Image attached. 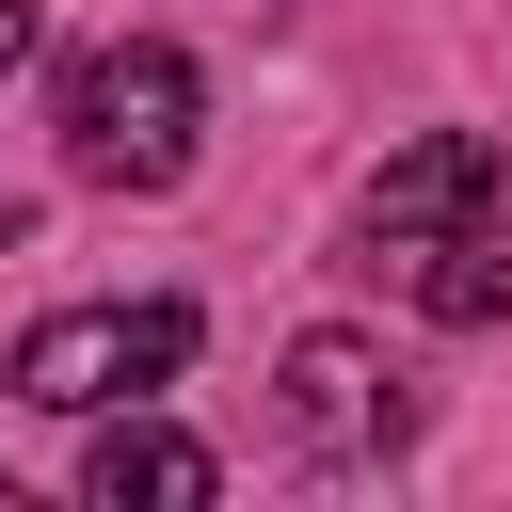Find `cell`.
Here are the masks:
<instances>
[{
  "instance_id": "cell-1",
  "label": "cell",
  "mask_w": 512,
  "mask_h": 512,
  "mask_svg": "<svg viewBox=\"0 0 512 512\" xmlns=\"http://www.w3.org/2000/svg\"><path fill=\"white\" fill-rule=\"evenodd\" d=\"M368 272H384L416 320H448V336L512 320V176H496L480 128H416V144L368 176Z\"/></svg>"
},
{
  "instance_id": "cell-2",
  "label": "cell",
  "mask_w": 512,
  "mask_h": 512,
  "mask_svg": "<svg viewBox=\"0 0 512 512\" xmlns=\"http://www.w3.org/2000/svg\"><path fill=\"white\" fill-rule=\"evenodd\" d=\"M192 144H208V80H192L176 32H112V48L64 64V176H96V192H176Z\"/></svg>"
},
{
  "instance_id": "cell-3",
  "label": "cell",
  "mask_w": 512,
  "mask_h": 512,
  "mask_svg": "<svg viewBox=\"0 0 512 512\" xmlns=\"http://www.w3.org/2000/svg\"><path fill=\"white\" fill-rule=\"evenodd\" d=\"M176 368H192V304H176V288H144V304H64V320L16 336V400H32V416H112V400H160Z\"/></svg>"
},
{
  "instance_id": "cell-4",
  "label": "cell",
  "mask_w": 512,
  "mask_h": 512,
  "mask_svg": "<svg viewBox=\"0 0 512 512\" xmlns=\"http://www.w3.org/2000/svg\"><path fill=\"white\" fill-rule=\"evenodd\" d=\"M288 432H304L320 464H384V448L416 432V384H400L368 336L320 320V336H288Z\"/></svg>"
},
{
  "instance_id": "cell-5",
  "label": "cell",
  "mask_w": 512,
  "mask_h": 512,
  "mask_svg": "<svg viewBox=\"0 0 512 512\" xmlns=\"http://www.w3.org/2000/svg\"><path fill=\"white\" fill-rule=\"evenodd\" d=\"M80 496H96V512H192V496H224V464H208L192 432H160L144 400H112V432H96Z\"/></svg>"
},
{
  "instance_id": "cell-6",
  "label": "cell",
  "mask_w": 512,
  "mask_h": 512,
  "mask_svg": "<svg viewBox=\"0 0 512 512\" xmlns=\"http://www.w3.org/2000/svg\"><path fill=\"white\" fill-rule=\"evenodd\" d=\"M16 48H32V0H0V80H16Z\"/></svg>"
},
{
  "instance_id": "cell-7",
  "label": "cell",
  "mask_w": 512,
  "mask_h": 512,
  "mask_svg": "<svg viewBox=\"0 0 512 512\" xmlns=\"http://www.w3.org/2000/svg\"><path fill=\"white\" fill-rule=\"evenodd\" d=\"M0 240H16V208H0Z\"/></svg>"
}]
</instances>
